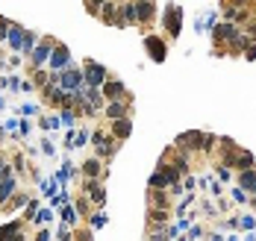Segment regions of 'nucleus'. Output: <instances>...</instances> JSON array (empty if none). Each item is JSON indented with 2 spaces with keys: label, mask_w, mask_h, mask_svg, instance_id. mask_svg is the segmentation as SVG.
Masks as SVG:
<instances>
[{
  "label": "nucleus",
  "mask_w": 256,
  "mask_h": 241,
  "mask_svg": "<svg viewBox=\"0 0 256 241\" xmlns=\"http://www.w3.org/2000/svg\"><path fill=\"white\" fill-rule=\"evenodd\" d=\"M159 24L165 27V35L171 41H177L180 32H183V6L180 3H165V12H162V21Z\"/></svg>",
  "instance_id": "obj_1"
},
{
  "label": "nucleus",
  "mask_w": 256,
  "mask_h": 241,
  "mask_svg": "<svg viewBox=\"0 0 256 241\" xmlns=\"http://www.w3.org/2000/svg\"><path fill=\"white\" fill-rule=\"evenodd\" d=\"M59 85L65 88V91H71L74 97H80V94H85V80H83V68H77L74 62L59 74Z\"/></svg>",
  "instance_id": "obj_2"
},
{
  "label": "nucleus",
  "mask_w": 256,
  "mask_h": 241,
  "mask_svg": "<svg viewBox=\"0 0 256 241\" xmlns=\"http://www.w3.org/2000/svg\"><path fill=\"white\" fill-rule=\"evenodd\" d=\"M53 44H56V38H50V35L38 38V41H35V47L27 53L29 68H44V65H47V59H50V53H53Z\"/></svg>",
  "instance_id": "obj_3"
},
{
  "label": "nucleus",
  "mask_w": 256,
  "mask_h": 241,
  "mask_svg": "<svg viewBox=\"0 0 256 241\" xmlns=\"http://www.w3.org/2000/svg\"><path fill=\"white\" fill-rule=\"evenodd\" d=\"M106 77H109V68H106V65H100V62H94V59H85V62H83V80H85L88 88H100V85L106 82Z\"/></svg>",
  "instance_id": "obj_4"
},
{
  "label": "nucleus",
  "mask_w": 256,
  "mask_h": 241,
  "mask_svg": "<svg viewBox=\"0 0 256 241\" xmlns=\"http://www.w3.org/2000/svg\"><path fill=\"white\" fill-rule=\"evenodd\" d=\"M91 144H94V156H100V159H112V153L118 150V138L112 133H103V130L91 133Z\"/></svg>",
  "instance_id": "obj_5"
},
{
  "label": "nucleus",
  "mask_w": 256,
  "mask_h": 241,
  "mask_svg": "<svg viewBox=\"0 0 256 241\" xmlns=\"http://www.w3.org/2000/svg\"><path fill=\"white\" fill-rule=\"evenodd\" d=\"M68 65H71V47H68L65 41H56V44H53V53H50V59H47V71H50V74H62Z\"/></svg>",
  "instance_id": "obj_6"
},
{
  "label": "nucleus",
  "mask_w": 256,
  "mask_h": 241,
  "mask_svg": "<svg viewBox=\"0 0 256 241\" xmlns=\"http://www.w3.org/2000/svg\"><path fill=\"white\" fill-rule=\"evenodd\" d=\"M130 106H133V94L127 91L124 97H115V100H106V106L100 109L109 121H118V118H124V115H133L130 112Z\"/></svg>",
  "instance_id": "obj_7"
},
{
  "label": "nucleus",
  "mask_w": 256,
  "mask_h": 241,
  "mask_svg": "<svg viewBox=\"0 0 256 241\" xmlns=\"http://www.w3.org/2000/svg\"><path fill=\"white\" fill-rule=\"evenodd\" d=\"M144 50H147V56H150V62H165L168 59V44H165V35H144Z\"/></svg>",
  "instance_id": "obj_8"
},
{
  "label": "nucleus",
  "mask_w": 256,
  "mask_h": 241,
  "mask_svg": "<svg viewBox=\"0 0 256 241\" xmlns=\"http://www.w3.org/2000/svg\"><path fill=\"white\" fill-rule=\"evenodd\" d=\"M83 194L91 200V206L103 209V203H106V188H103V180H91V177H85V183H83Z\"/></svg>",
  "instance_id": "obj_9"
},
{
  "label": "nucleus",
  "mask_w": 256,
  "mask_h": 241,
  "mask_svg": "<svg viewBox=\"0 0 256 241\" xmlns=\"http://www.w3.org/2000/svg\"><path fill=\"white\" fill-rule=\"evenodd\" d=\"M133 3H136V12H139V27H150V24H156V18H159L156 0H133Z\"/></svg>",
  "instance_id": "obj_10"
},
{
  "label": "nucleus",
  "mask_w": 256,
  "mask_h": 241,
  "mask_svg": "<svg viewBox=\"0 0 256 241\" xmlns=\"http://www.w3.org/2000/svg\"><path fill=\"white\" fill-rule=\"evenodd\" d=\"M200 135H203L200 130H186V133L177 135L174 144H177L180 150H186V153H198V150H200Z\"/></svg>",
  "instance_id": "obj_11"
},
{
  "label": "nucleus",
  "mask_w": 256,
  "mask_h": 241,
  "mask_svg": "<svg viewBox=\"0 0 256 241\" xmlns=\"http://www.w3.org/2000/svg\"><path fill=\"white\" fill-rule=\"evenodd\" d=\"M97 18H100L106 27H124V24H121V6H118V0H106Z\"/></svg>",
  "instance_id": "obj_12"
},
{
  "label": "nucleus",
  "mask_w": 256,
  "mask_h": 241,
  "mask_svg": "<svg viewBox=\"0 0 256 241\" xmlns=\"http://www.w3.org/2000/svg\"><path fill=\"white\" fill-rule=\"evenodd\" d=\"M112 127H109V133L118 138V144L121 141H127L130 135H133V115H124V118H118V121H109Z\"/></svg>",
  "instance_id": "obj_13"
},
{
  "label": "nucleus",
  "mask_w": 256,
  "mask_h": 241,
  "mask_svg": "<svg viewBox=\"0 0 256 241\" xmlns=\"http://www.w3.org/2000/svg\"><path fill=\"white\" fill-rule=\"evenodd\" d=\"M24 218H15V221H9V224H3L0 227V241H24Z\"/></svg>",
  "instance_id": "obj_14"
},
{
  "label": "nucleus",
  "mask_w": 256,
  "mask_h": 241,
  "mask_svg": "<svg viewBox=\"0 0 256 241\" xmlns=\"http://www.w3.org/2000/svg\"><path fill=\"white\" fill-rule=\"evenodd\" d=\"M236 186H242L251 197H256V165L251 168H242L239 174H236Z\"/></svg>",
  "instance_id": "obj_15"
},
{
  "label": "nucleus",
  "mask_w": 256,
  "mask_h": 241,
  "mask_svg": "<svg viewBox=\"0 0 256 241\" xmlns=\"http://www.w3.org/2000/svg\"><path fill=\"white\" fill-rule=\"evenodd\" d=\"M83 177L103 180V177H106V165H103V159H100V156H91V159H85V162H83Z\"/></svg>",
  "instance_id": "obj_16"
},
{
  "label": "nucleus",
  "mask_w": 256,
  "mask_h": 241,
  "mask_svg": "<svg viewBox=\"0 0 256 241\" xmlns=\"http://www.w3.org/2000/svg\"><path fill=\"white\" fill-rule=\"evenodd\" d=\"M171 194L168 188H147V209H168Z\"/></svg>",
  "instance_id": "obj_17"
},
{
  "label": "nucleus",
  "mask_w": 256,
  "mask_h": 241,
  "mask_svg": "<svg viewBox=\"0 0 256 241\" xmlns=\"http://www.w3.org/2000/svg\"><path fill=\"white\" fill-rule=\"evenodd\" d=\"M100 91H103V97H106V100H115V97H124V94H127V85H124L121 80L106 77V82L100 85Z\"/></svg>",
  "instance_id": "obj_18"
},
{
  "label": "nucleus",
  "mask_w": 256,
  "mask_h": 241,
  "mask_svg": "<svg viewBox=\"0 0 256 241\" xmlns=\"http://www.w3.org/2000/svg\"><path fill=\"white\" fill-rule=\"evenodd\" d=\"M118 6H121V24L124 27H139V12H136L133 0H118Z\"/></svg>",
  "instance_id": "obj_19"
},
{
  "label": "nucleus",
  "mask_w": 256,
  "mask_h": 241,
  "mask_svg": "<svg viewBox=\"0 0 256 241\" xmlns=\"http://www.w3.org/2000/svg\"><path fill=\"white\" fill-rule=\"evenodd\" d=\"M24 29H27V27H21V24L12 21V27H9V32H6V44H9L15 53H21V47H24Z\"/></svg>",
  "instance_id": "obj_20"
},
{
  "label": "nucleus",
  "mask_w": 256,
  "mask_h": 241,
  "mask_svg": "<svg viewBox=\"0 0 256 241\" xmlns=\"http://www.w3.org/2000/svg\"><path fill=\"white\" fill-rule=\"evenodd\" d=\"M168 227V209H147V230Z\"/></svg>",
  "instance_id": "obj_21"
},
{
  "label": "nucleus",
  "mask_w": 256,
  "mask_h": 241,
  "mask_svg": "<svg viewBox=\"0 0 256 241\" xmlns=\"http://www.w3.org/2000/svg\"><path fill=\"white\" fill-rule=\"evenodd\" d=\"M27 203H29V194H27V191H21V188H18V191H15V194H12V197H9V203H6V206H3V209H0V212H6V215H9V212H18V209H24V206H27Z\"/></svg>",
  "instance_id": "obj_22"
},
{
  "label": "nucleus",
  "mask_w": 256,
  "mask_h": 241,
  "mask_svg": "<svg viewBox=\"0 0 256 241\" xmlns=\"http://www.w3.org/2000/svg\"><path fill=\"white\" fill-rule=\"evenodd\" d=\"M59 124L68 127V130H74V127H77V109H74V106H62V109H59Z\"/></svg>",
  "instance_id": "obj_23"
},
{
  "label": "nucleus",
  "mask_w": 256,
  "mask_h": 241,
  "mask_svg": "<svg viewBox=\"0 0 256 241\" xmlns=\"http://www.w3.org/2000/svg\"><path fill=\"white\" fill-rule=\"evenodd\" d=\"M85 97H88V103H91L94 109H103V106H106V97H103L100 88H88V85H85Z\"/></svg>",
  "instance_id": "obj_24"
},
{
  "label": "nucleus",
  "mask_w": 256,
  "mask_h": 241,
  "mask_svg": "<svg viewBox=\"0 0 256 241\" xmlns=\"http://www.w3.org/2000/svg\"><path fill=\"white\" fill-rule=\"evenodd\" d=\"M215 144H218V135H212V133H203V135H200V150H198V153L209 156V153L215 150Z\"/></svg>",
  "instance_id": "obj_25"
},
{
  "label": "nucleus",
  "mask_w": 256,
  "mask_h": 241,
  "mask_svg": "<svg viewBox=\"0 0 256 241\" xmlns=\"http://www.w3.org/2000/svg\"><path fill=\"white\" fill-rule=\"evenodd\" d=\"M62 221H65L68 227H74V224L80 221V212L74 209V203H71V200H68V203H62Z\"/></svg>",
  "instance_id": "obj_26"
},
{
  "label": "nucleus",
  "mask_w": 256,
  "mask_h": 241,
  "mask_svg": "<svg viewBox=\"0 0 256 241\" xmlns=\"http://www.w3.org/2000/svg\"><path fill=\"white\" fill-rule=\"evenodd\" d=\"M29 71H32V80H29L32 88H41L47 82V77H50V71H44V68H29Z\"/></svg>",
  "instance_id": "obj_27"
},
{
  "label": "nucleus",
  "mask_w": 256,
  "mask_h": 241,
  "mask_svg": "<svg viewBox=\"0 0 256 241\" xmlns=\"http://www.w3.org/2000/svg\"><path fill=\"white\" fill-rule=\"evenodd\" d=\"M74 209H77V212H80V218H83V215H91V209H94V206H91V200H88L85 194H80V197L74 200Z\"/></svg>",
  "instance_id": "obj_28"
},
{
  "label": "nucleus",
  "mask_w": 256,
  "mask_h": 241,
  "mask_svg": "<svg viewBox=\"0 0 256 241\" xmlns=\"http://www.w3.org/2000/svg\"><path fill=\"white\" fill-rule=\"evenodd\" d=\"M35 41H38V35H35L32 29H24V47H21V53L27 56V53H29V50L35 47Z\"/></svg>",
  "instance_id": "obj_29"
},
{
  "label": "nucleus",
  "mask_w": 256,
  "mask_h": 241,
  "mask_svg": "<svg viewBox=\"0 0 256 241\" xmlns=\"http://www.w3.org/2000/svg\"><path fill=\"white\" fill-rule=\"evenodd\" d=\"M38 127L47 133V130H56V127H62V124H59V115H50V118H47V115H41V118H38Z\"/></svg>",
  "instance_id": "obj_30"
},
{
  "label": "nucleus",
  "mask_w": 256,
  "mask_h": 241,
  "mask_svg": "<svg viewBox=\"0 0 256 241\" xmlns=\"http://www.w3.org/2000/svg\"><path fill=\"white\" fill-rule=\"evenodd\" d=\"M88 221H91V230H103V227H106V212L97 209V212L88 215Z\"/></svg>",
  "instance_id": "obj_31"
},
{
  "label": "nucleus",
  "mask_w": 256,
  "mask_h": 241,
  "mask_svg": "<svg viewBox=\"0 0 256 241\" xmlns=\"http://www.w3.org/2000/svg\"><path fill=\"white\" fill-rule=\"evenodd\" d=\"M103 3H106V0H83V6H85V12H88L91 18H97V15H100Z\"/></svg>",
  "instance_id": "obj_32"
},
{
  "label": "nucleus",
  "mask_w": 256,
  "mask_h": 241,
  "mask_svg": "<svg viewBox=\"0 0 256 241\" xmlns=\"http://www.w3.org/2000/svg\"><path fill=\"white\" fill-rule=\"evenodd\" d=\"M88 141H91V133H88V130H83V133H74V150H77V147H85Z\"/></svg>",
  "instance_id": "obj_33"
},
{
  "label": "nucleus",
  "mask_w": 256,
  "mask_h": 241,
  "mask_svg": "<svg viewBox=\"0 0 256 241\" xmlns=\"http://www.w3.org/2000/svg\"><path fill=\"white\" fill-rule=\"evenodd\" d=\"M56 188H59V180H41V194L53 197V194H56Z\"/></svg>",
  "instance_id": "obj_34"
},
{
  "label": "nucleus",
  "mask_w": 256,
  "mask_h": 241,
  "mask_svg": "<svg viewBox=\"0 0 256 241\" xmlns=\"http://www.w3.org/2000/svg\"><path fill=\"white\" fill-rule=\"evenodd\" d=\"M50 221H53V212H50V209H41V206H38V212H35L32 224H50Z\"/></svg>",
  "instance_id": "obj_35"
},
{
  "label": "nucleus",
  "mask_w": 256,
  "mask_h": 241,
  "mask_svg": "<svg viewBox=\"0 0 256 241\" xmlns=\"http://www.w3.org/2000/svg\"><path fill=\"white\" fill-rule=\"evenodd\" d=\"M35 212H38V203H35V200H32V197H29V203H27V209H24V221H27V224H29V221H32V218H35Z\"/></svg>",
  "instance_id": "obj_36"
},
{
  "label": "nucleus",
  "mask_w": 256,
  "mask_h": 241,
  "mask_svg": "<svg viewBox=\"0 0 256 241\" xmlns=\"http://www.w3.org/2000/svg\"><path fill=\"white\" fill-rule=\"evenodd\" d=\"M12 171H15V174H18V177H24V174H27V159H24V156H21V153H18V156H15V168H12Z\"/></svg>",
  "instance_id": "obj_37"
},
{
  "label": "nucleus",
  "mask_w": 256,
  "mask_h": 241,
  "mask_svg": "<svg viewBox=\"0 0 256 241\" xmlns=\"http://www.w3.org/2000/svg\"><path fill=\"white\" fill-rule=\"evenodd\" d=\"M233 200H236V203H248V200H251V194H248L242 186H236V188H233Z\"/></svg>",
  "instance_id": "obj_38"
},
{
  "label": "nucleus",
  "mask_w": 256,
  "mask_h": 241,
  "mask_svg": "<svg viewBox=\"0 0 256 241\" xmlns=\"http://www.w3.org/2000/svg\"><path fill=\"white\" fill-rule=\"evenodd\" d=\"M29 130H32V124H29L27 118H21V121H18V135H21V138H27V135H29Z\"/></svg>",
  "instance_id": "obj_39"
},
{
  "label": "nucleus",
  "mask_w": 256,
  "mask_h": 241,
  "mask_svg": "<svg viewBox=\"0 0 256 241\" xmlns=\"http://www.w3.org/2000/svg\"><path fill=\"white\" fill-rule=\"evenodd\" d=\"M35 112H38V106H35V103H24V106L18 109V115H24V118H29V115H35Z\"/></svg>",
  "instance_id": "obj_40"
},
{
  "label": "nucleus",
  "mask_w": 256,
  "mask_h": 241,
  "mask_svg": "<svg viewBox=\"0 0 256 241\" xmlns=\"http://www.w3.org/2000/svg\"><path fill=\"white\" fill-rule=\"evenodd\" d=\"M189 233H186V239H206V233H203V227H186Z\"/></svg>",
  "instance_id": "obj_41"
},
{
  "label": "nucleus",
  "mask_w": 256,
  "mask_h": 241,
  "mask_svg": "<svg viewBox=\"0 0 256 241\" xmlns=\"http://www.w3.org/2000/svg\"><path fill=\"white\" fill-rule=\"evenodd\" d=\"M239 227H242V230H256V218H251V215L239 218Z\"/></svg>",
  "instance_id": "obj_42"
},
{
  "label": "nucleus",
  "mask_w": 256,
  "mask_h": 241,
  "mask_svg": "<svg viewBox=\"0 0 256 241\" xmlns=\"http://www.w3.org/2000/svg\"><path fill=\"white\" fill-rule=\"evenodd\" d=\"M9 27H12V21H9V18H0V41H6V32H9Z\"/></svg>",
  "instance_id": "obj_43"
},
{
  "label": "nucleus",
  "mask_w": 256,
  "mask_h": 241,
  "mask_svg": "<svg viewBox=\"0 0 256 241\" xmlns=\"http://www.w3.org/2000/svg\"><path fill=\"white\" fill-rule=\"evenodd\" d=\"M41 153H47V156H53V153H56V147H53V141H50V138H44V141H41Z\"/></svg>",
  "instance_id": "obj_44"
},
{
  "label": "nucleus",
  "mask_w": 256,
  "mask_h": 241,
  "mask_svg": "<svg viewBox=\"0 0 256 241\" xmlns=\"http://www.w3.org/2000/svg\"><path fill=\"white\" fill-rule=\"evenodd\" d=\"M195 186H198V180H195V177H186V180H183V188H186V191H192Z\"/></svg>",
  "instance_id": "obj_45"
},
{
  "label": "nucleus",
  "mask_w": 256,
  "mask_h": 241,
  "mask_svg": "<svg viewBox=\"0 0 256 241\" xmlns=\"http://www.w3.org/2000/svg\"><path fill=\"white\" fill-rule=\"evenodd\" d=\"M35 239L38 241H50L53 239V233H50V230H41V233H35Z\"/></svg>",
  "instance_id": "obj_46"
},
{
  "label": "nucleus",
  "mask_w": 256,
  "mask_h": 241,
  "mask_svg": "<svg viewBox=\"0 0 256 241\" xmlns=\"http://www.w3.org/2000/svg\"><path fill=\"white\" fill-rule=\"evenodd\" d=\"M9 88H12V91H21V80H18V77H12V80H9Z\"/></svg>",
  "instance_id": "obj_47"
},
{
  "label": "nucleus",
  "mask_w": 256,
  "mask_h": 241,
  "mask_svg": "<svg viewBox=\"0 0 256 241\" xmlns=\"http://www.w3.org/2000/svg\"><path fill=\"white\" fill-rule=\"evenodd\" d=\"M3 68H6V59H3V56H0V71H3Z\"/></svg>",
  "instance_id": "obj_48"
}]
</instances>
